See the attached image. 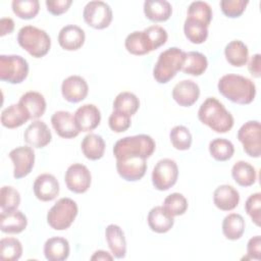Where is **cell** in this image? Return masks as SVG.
Wrapping results in <instances>:
<instances>
[{
    "mask_svg": "<svg viewBox=\"0 0 261 261\" xmlns=\"http://www.w3.org/2000/svg\"><path fill=\"white\" fill-rule=\"evenodd\" d=\"M187 15V18L200 22L208 28L212 19V9L207 2L194 1L189 5Z\"/></svg>",
    "mask_w": 261,
    "mask_h": 261,
    "instance_id": "e575fe53",
    "label": "cell"
},
{
    "mask_svg": "<svg viewBox=\"0 0 261 261\" xmlns=\"http://www.w3.org/2000/svg\"><path fill=\"white\" fill-rule=\"evenodd\" d=\"M29 74V63L20 55H0V80L20 84Z\"/></svg>",
    "mask_w": 261,
    "mask_h": 261,
    "instance_id": "52a82bcc",
    "label": "cell"
},
{
    "mask_svg": "<svg viewBox=\"0 0 261 261\" xmlns=\"http://www.w3.org/2000/svg\"><path fill=\"white\" fill-rule=\"evenodd\" d=\"M83 16L88 25L96 30H103L112 21V9L106 2L94 0L86 4Z\"/></svg>",
    "mask_w": 261,
    "mask_h": 261,
    "instance_id": "30bf717a",
    "label": "cell"
},
{
    "mask_svg": "<svg viewBox=\"0 0 261 261\" xmlns=\"http://www.w3.org/2000/svg\"><path fill=\"white\" fill-rule=\"evenodd\" d=\"M28 225L27 216L19 210L1 211L0 229L5 233H19L25 229Z\"/></svg>",
    "mask_w": 261,
    "mask_h": 261,
    "instance_id": "cb8c5ba5",
    "label": "cell"
},
{
    "mask_svg": "<svg viewBox=\"0 0 261 261\" xmlns=\"http://www.w3.org/2000/svg\"><path fill=\"white\" fill-rule=\"evenodd\" d=\"M209 153L217 161H226L234 153L232 143L223 138H216L209 143Z\"/></svg>",
    "mask_w": 261,
    "mask_h": 261,
    "instance_id": "8d00e7d4",
    "label": "cell"
},
{
    "mask_svg": "<svg viewBox=\"0 0 261 261\" xmlns=\"http://www.w3.org/2000/svg\"><path fill=\"white\" fill-rule=\"evenodd\" d=\"M29 119L28 112L19 103L9 105L1 113V123L7 128L19 127Z\"/></svg>",
    "mask_w": 261,
    "mask_h": 261,
    "instance_id": "83f0119b",
    "label": "cell"
},
{
    "mask_svg": "<svg viewBox=\"0 0 261 261\" xmlns=\"http://www.w3.org/2000/svg\"><path fill=\"white\" fill-rule=\"evenodd\" d=\"M140 107L139 98L130 92L119 93L113 101V110L123 112L129 116L134 115Z\"/></svg>",
    "mask_w": 261,
    "mask_h": 261,
    "instance_id": "d590c367",
    "label": "cell"
},
{
    "mask_svg": "<svg viewBox=\"0 0 261 261\" xmlns=\"http://www.w3.org/2000/svg\"><path fill=\"white\" fill-rule=\"evenodd\" d=\"M24 142L33 148H44L52 140L51 132L48 125L42 120L33 121L24 130Z\"/></svg>",
    "mask_w": 261,
    "mask_h": 261,
    "instance_id": "e0dca14e",
    "label": "cell"
},
{
    "mask_svg": "<svg viewBox=\"0 0 261 261\" xmlns=\"http://www.w3.org/2000/svg\"><path fill=\"white\" fill-rule=\"evenodd\" d=\"M20 204V195L17 190L10 186H3L0 191L1 211H13Z\"/></svg>",
    "mask_w": 261,
    "mask_h": 261,
    "instance_id": "7bdbcfd3",
    "label": "cell"
},
{
    "mask_svg": "<svg viewBox=\"0 0 261 261\" xmlns=\"http://www.w3.org/2000/svg\"><path fill=\"white\" fill-rule=\"evenodd\" d=\"M171 145L179 151L189 150L192 145V135L185 125H175L169 133Z\"/></svg>",
    "mask_w": 261,
    "mask_h": 261,
    "instance_id": "60d3db41",
    "label": "cell"
},
{
    "mask_svg": "<svg viewBox=\"0 0 261 261\" xmlns=\"http://www.w3.org/2000/svg\"><path fill=\"white\" fill-rule=\"evenodd\" d=\"M82 152L90 160L101 159L105 152V142L100 135L88 134L81 144Z\"/></svg>",
    "mask_w": 261,
    "mask_h": 261,
    "instance_id": "f546056e",
    "label": "cell"
},
{
    "mask_svg": "<svg viewBox=\"0 0 261 261\" xmlns=\"http://www.w3.org/2000/svg\"><path fill=\"white\" fill-rule=\"evenodd\" d=\"M200 96V88L199 86L191 81L184 80L178 82L172 90V98L173 100L182 107H190L197 102Z\"/></svg>",
    "mask_w": 261,
    "mask_h": 261,
    "instance_id": "d6986e66",
    "label": "cell"
},
{
    "mask_svg": "<svg viewBox=\"0 0 261 261\" xmlns=\"http://www.w3.org/2000/svg\"><path fill=\"white\" fill-rule=\"evenodd\" d=\"M108 124L111 130L114 133L125 132L130 126V116L123 112L113 110L109 116Z\"/></svg>",
    "mask_w": 261,
    "mask_h": 261,
    "instance_id": "7dc6e473",
    "label": "cell"
},
{
    "mask_svg": "<svg viewBox=\"0 0 261 261\" xmlns=\"http://www.w3.org/2000/svg\"><path fill=\"white\" fill-rule=\"evenodd\" d=\"M186 52L177 47H170L161 52L153 68V76L158 84H167L177 71L181 70Z\"/></svg>",
    "mask_w": 261,
    "mask_h": 261,
    "instance_id": "277c9868",
    "label": "cell"
},
{
    "mask_svg": "<svg viewBox=\"0 0 261 261\" xmlns=\"http://www.w3.org/2000/svg\"><path fill=\"white\" fill-rule=\"evenodd\" d=\"M240 202L239 192L230 185H221L213 193L214 205L222 211L233 210Z\"/></svg>",
    "mask_w": 261,
    "mask_h": 261,
    "instance_id": "44dd1931",
    "label": "cell"
},
{
    "mask_svg": "<svg viewBox=\"0 0 261 261\" xmlns=\"http://www.w3.org/2000/svg\"><path fill=\"white\" fill-rule=\"evenodd\" d=\"M231 175L234 181L241 187H250L255 184L257 173L255 167L247 161H237L231 168Z\"/></svg>",
    "mask_w": 261,
    "mask_h": 261,
    "instance_id": "4dcf8cb0",
    "label": "cell"
},
{
    "mask_svg": "<svg viewBox=\"0 0 261 261\" xmlns=\"http://www.w3.org/2000/svg\"><path fill=\"white\" fill-rule=\"evenodd\" d=\"M246 259H261V238L255 236L251 238L247 244V257Z\"/></svg>",
    "mask_w": 261,
    "mask_h": 261,
    "instance_id": "681fc988",
    "label": "cell"
},
{
    "mask_svg": "<svg viewBox=\"0 0 261 261\" xmlns=\"http://www.w3.org/2000/svg\"><path fill=\"white\" fill-rule=\"evenodd\" d=\"M125 49L133 55H145L152 51L149 40L144 31H135L126 36Z\"/></svg>",
    "mask_w": 261,
    "mask_h": 261,
    "instance_id": "d6a6232c",
    "label": "cell"
},
{
    "mask_svg": "<svg viewBox=\"0 0 261 261\" xmlns=\"http://www.w3.org/2000/svg\"><path fill=\"white\" fill-rule=\"evenodd\" d=\"M155 141L149 135H136L118 140L113 147V155L116 160L127 157H140L147 159L155 151Z\"/></svg>",
    "mask_w": 261,
    "mask_h": 261,
    "instance_id": "3957f363",
    "label": "cell"
},
{
    "mask_svg": "<svg viewBox=\"0 0 261 261\" xmlns=\"http://www.w3.org/2000/svg\"><path fill=\"white\" fill-rule=\"evenodd\" d=\"M71 0H46L47 10L53 15H60L66 12L71 5Z\"/></svg>",
    "mask_w": 261,
    "mask_h": 261,
    "instance_id": "c3c4849f",
    "label": "cell"
},
{
    "mask_svg": "<svg viewBox=\"0 0 261 261\" xmlns=\"http://www.w3.org/2000/svg\"><path fill=\"white\" fill-rule=\"evenodd\" d=\"M144 32L149 40L152 51L156 50L159 47H161L162 45H164L168 38L166 30L160 25H156V24L150 25V27L146 28L144 30Z\"/></svg>",
    "mask_w": 261,
    "mask_h": 261,
    "instance_id": "ee69618b",
    "label": "cell"
},
{
    "mask_svg": "<svg viewBox=\"0 0 261 261\" xmlns=\"http://www.w3.org/2000/svg\"><path fill=\"white\" fill-rule=\"evenodd\" d=\"M89 87L86 80L80 75H70L61 84V94L70 103H77L86 99Z\"/></svg>",
    "mask_w": 261,
    "mask_h": 261,
    "instance_id": "5bb4252c",
    "label": "cell"
},
{
    "mask_svg": "<svg viewBox=\"0 0 261 261\" xmlns=\"http://www.w3.org/2000/svg\"><path fill=\"white\" fill-rule=\"evenodd\" d=\"M14 30V21L10 17H2L0 20V36L11 34Z\"/></svg>",
    "mask_w": 261,
    "mask_h": 261,
    "instance_id": "816d5d0a",
    "label": "cell"
},
{
    "mask_svg": "<svg viewBox=\"0 0 261 261\" xmlns=\"http://www.w3.org/2000/svg\"><path fill=\"white\" fill-rule=\"evenodd\" d=\"M51 123L56 134L63 139H72L81 133L77 128L73 115L65 110H59L51 116Z\"/></svg>",
    "mask_w": 261,
    "mask_h": 261,
    "instance_id": "ac0fdd59",
    "label": "cell"
},
{
    "mask_svg": "<svg viewBox=\"0 0 261 261\" xmlns=\"http://www.w3.org/2000/svg\"><path fill=\"white\" fill-rule=\"evenodd\" d=\"M116 170L118 174L127 181L141 179L147 170L146 159L140 157H127L116 160Z\"/></svg>",
    "mask_w": 261,
    "mask_h": 261,
    "instance_id": "4fadbf2b",
    "label": "cell"
},
{
    "mask_svg": "<svg viewBox=\"0 0 261 261\" xmlns=\"http://www.w3.org/2000/svg\"><path fill=\"white\" fill-rule=\"evenodd\" d=\"M207 66L208 60L204 54L197 51H190L186 52L181 71L193 76H199L205 72Z\"/></svg>",
    "mask_w": 261,
    "mask_h": 261,
    "instance_id": "1f68e13d",
    "label": "cell"
},
{
    "mask_svg": "<svg viewBox=\"0 0 261 261\" xmlns=\"http://www.w3.org/2000/svg\"><path fill=\"white\" fill-rule=\"evenodd\" d=\"M184 33L186 38L193 44H202L208 38V28L190 18L185 20Z\"/></svg>",
    "mask_w": 261,
    "mask_h": 261,
    "instance_id": "74e56055",
    "label": "cell"
},
{
    "mask_svg": "<svg viewBox=\"0 0 261 261\" xmlns=\"http://www.w3.org/2000/svg\"><path fill=\"white\" fill-rule=\"evenodd\" d=\"M17 43L35 58L45 56L51 47L50 36L44 30L34 25H24L18 31Z\"/></svg>",
    "mask_w": 261,
    "mask_h": 261,
    "instance_id": "5b68a950",
    "label": "cell"
},
{
    "mask_svg": "<svg viewBox=\"0 0 261 261\" xmlns=\"http://www.w3.org/2000/svg\"><path fill=\"white\" fill-rule=\"evenodd\" d=\"M18 103L25 109L30 119L40 118L46 110V100L44 96L35 91H29L21 95Z\"/></svg>",
    "mask_w": 261,
    "mask_h": 261,
    "instance_id": "d4e9b609",
    "label": "cell"
},
{
    "mask_svg": "<svg viewBox=\"0 0 261 261\" xmlns=\"http://www.w3.org/2000/svg\"><path fill=\"white\" fill-rule=\"evenodd\" d=\"M238 139L243 145L245 153L253 158L261 155V126L258 120L245 122L238 130Z\"/></svg>",
    "mask_w": 261,
    "mask_h": 261,
    "instance_id": "ba28073f",
    "label": "cell"
},
{
    "mask_svg": "<svg viewBox=\"0 0 261 261\" xmlns=\"http://www.w3.org/2000/svg\"><path fill=\"white\" fill-rule=\"evenodd\" d=\"M162 206L171 216L174 217L185 214L188 209V201L182 194L172 193L164 199Z\"/></svg>",
    "mask_w": 261,
    "mask_h": 261,
    "instance_id": "b9f144b4",
    "label": "cell"
},
{
    "mask_svg": "<svg viewBox=\"0 0 261 261\" xmlns=\"http://www.w3.org/2000/svg\"><path fill=\"white\" fill-rule=\"evenodd\" d=\"M245 209L247 214L251 217L252 221L257 225L260 226L261 221V194L254 193L247 199L245 203Z\"/></svg>",
    "mask_w": 261,
    "mask_h": 261,
    "instance_id": "bcb514c9",
    "label": "cell"
},
{
    "mask_svg": "<svg viewBox=\"0 0 261 261\" xmlns=\"http://www.w3.org/2000/svg\"><path fill=\"white\" fill-rule=\"evenodd\" d=\"M86 35L82 28L75 24L63 27L58 34V43L66 51L79 50L85 43Z\"/></svg>",
    "mask_w": 261,
    "mask_h": 261,
    "instance_id": "ffe728a7",
    "label": "cell"
},
{
    "mask_svg": "<svg viewBox=\"0 0 261 261\" xmlns=\"http://www.w3.org/2000/svg\"><path fill=\"white\" fill-rule=\"evenodd\" d=\"M73 118L80 132H91L100 124L101 112L94 104H84L76 109Z\"/></svg>",
    "mask_w": 261,
    "mask_h": 261,
    "instance_id": "2e32d148",
    "label": "cell"
},
{
    "mask_svg": "<svg viewBox=\"0 0 261 261\" xmlns=\"http://www.w3.org/2000/svg\"><path fill=\"white\" fill-rule=\"evenodd\" d=\"M177 164L170 158L159 160L152 171V184L158 191H167L173 187L177 180Z\"/></svg>",
    "mask_w": 261,
    "mask_h": 261,
    "instance_id": "9c48e42d",
    "label": "cell"
},
{
    "mask_svg": "<svg viewBox=\"0 0 261 261\" xmlns=\"http://www.w3.org/2000/svg\"><path fill=\"white\" fill-rule=\"evenodd\" d=\"M77 204L70 198L59 199L48 211L47 222L55 230L67 229L77 215Z\"/></svg>",
    "mask_w": 261,
    "mask_h": 261,
    "instance_id": "8992f818",
    "label": "cell"
},
{
    "mask_svg": "<svg viewBox=\"0 0 261 261\" xmlns=\"http://www.w3.org/2000/svg\"><path fill=\"white\" fill-rule=\"evenodd\" d=\"M260 64H261V55L259 53L254 54L251 57V59L248 63V69L254 77L259 79L261 76V66H260Z\"/></svg>",
    "mask_w": 261,
    "mask_h": 261,
    "instance_id": "f907efd6",
    "label": "cell"
},
{
    "mask_svg": "<svg viewBox=\"0 0 261 261\" xmlns=\"http://www.w3.org/2000/svg\"><path fill=\"white\" fill-rule=\"evenodd\" d=\"M64 180L70 192L83 194L89 190L92 181V175L86 165L82 163H73L66 169Z\"/></svg>",
    "mask_w": 261,
    "mask_h": 261,
    "instance_id": "8fae6325",
    "label": "cell"
},
{
    "mask_svg": "<svg viewBox=\"0 0 261 261\" xmlns=\"http://www.w3.org/2000/svg\"><path fill=\"white\" fill-rule=\"evenodd\" d=\"M245 226V220L241 214L230 213L222 221V232L227 240L237 241L243 237Z\"/></svg>",
    "mask_w": 261,
    "mask_h": 261,
    "instance_id": "836d02e7",
    "label": "cell"
},
{
    "mask_svg": "<svg viewBox=\"0 0 261 261\" xmlns=\"http://www.w3.org/2000/svg\"><path fill=\"white\" fill-rule=\"evenodd\" d=\"M113 255H110L108 252L104 251V250H98L96 251L92 257H91V260L94 261V260H113Z\"/></svg>",
    "mask_w": 261,
    "mask_h": 261,
    "instance_id": "f5cc1de1",
    "label": "cell"
},
{
    "mask_svg": "<svg viewBox=\"0 0 261 261\" xmlns=\"http://www.w3.org/2000/svg\"><path fill=\"white\" fill-rule=\"evenodd\" d=\"M33 190L37 199L43 202H49L58 196L59 182L53 174L42 173L36 177Z\"/></svg>",
    "mask_w": 261,
    "mask_h": 261,
    "instance_id": "9a60e30c",
    "label": "cell"
},
{
    "mask_svg": "<svg viewBox=\"0 0 261 261\" xmlns=\"http://www.w3.org/2000/svg\"><path fill=\"white\" fill-rule=\"evenodd\" d=\"M148 225L151 230L157 233H164L171 229L174 224L173 216H171L163 206L153 207L148 213Z\"/></svg>",
    "mask_w": 261,
    "mask_h": 261,
    "instance_id": "603a6c76",
    "label": "cell"
},
{
    "mask_svg": "<svg viewBox=\"0 0 261 261\" xmlns=\"http://www.w3.org/2000/svg\"><path fill=\"white\" fill-rule=\"evenodd\" d=\"M8 156L13 163L14 178H22L32 171L35 164V152L32 147H16L9 152Z\"/></svg>",
    "mask_w": 261,
    "mask_h": 261,
    "instance_id": "7c38bea8",
    "label": "cell"
},
{
    "mask_svg": "<svg viewBox=\"0 0 261 261\" xmlns=\"http://www.w3.org/2000/svg\"><path fill=\"white\" fill-rule=\"evenodd\" d=\"M13 13L21 19H32L39 13L38 0H13L11 3Z\"/></svg>",
    "mask_w": 261,
    "mask_h": 261,
    "instance_id": "ab89813d",
    "label": "cell"
},
{
    "mask_svg": "<svg viewBox=\"0 0 261 261\" xmlns=\"http://www.w3.org/2000/svg\"><path fill=\"white\" fill-rule=\"evenodd\" d=\"M22 255L21 243L15 238H3L0 241V259L16 261Z\"/></svg>",
    "mask_w": 261,
    "mask_h": 261,
    "instance_id": "f35d334b",
    "label": "cell"
},
{
    "mask_svg": "<svg viewBox=\"0 0 261 261\" xmlns=\"http://www.w3.org/2000/svg\"><path fill=\"white\" fill-rule=\"evenodd\" d=\"M70 252L69 243L61 237H52L44 244V255L49 261H64Z\"/></svg>",
    "mask_w": 261,
    "mask_h": 261,
    "instance_id": "484cf974",
    "label": "cell"
},
{
    "mask_svg": "<svg viewBox=\"0 0 261 261\" xmlns=\"http://www.w3.org/2000/svg\"><path fill=\"white\" fill-rule=\"evenodd\" d=\"M146 17L155 22L166 21L172 13V6L166 0H146L144 2Z\"/></svg>",
    "mask_w": 261,
    "mask_h": 261,
    "instance_id": "4316f807",
    "label": "cell"
},
{
    "mask_svg": "<svg viewBox=\"0 0 261 261\" xmlns=\"http://www.w3.org/2000/svg\"><path fill=\"white\" fill-rule=\"evenodd\" d=\"M199 120L218 134H224L233 126V117L224 105L214 97L207 98L198 110Z\"/></svg>",
    "mask_w": 261,
    "mask_h": 261,
    "instance_id": "7a4b0ae2",
    "label": "cell"
},
{
    "mask_svg": "<svg viewBox=\"0 0 261 261\" xmlns=\"http://www.w3.org/2000/svg\"><path fill=\"white\" fill-rule=\"evenodd\" d=\"M105 238L114 258L122 259L126 255V241L122 228L116 224H109L105 228Z\"/></svg>",
    "mask_w": 261,
    "mask_h": 261,
    "instance_id": "7402d4cb",
    "label": "cell"
},
{
    "mask_svg": "<svg viewBox=\"0 0 261 261\" xmlns=\"http://www.w3.org/2000/svg\"><path fill=\"white\" fill-rule=\"evenodd\" d=\"M226 61L236 67L244 66L249 59V49L245 43L240 40L229 42L224 48Z\"/></svg>",
    "mask_w": 261,
    "mask_h": 261,
    "instance_id": "f1b7e54d",
    "label": "cell"
},
{
    "mask_svg": "<svg viewBox=\"0 0 261 261\" xmlns=\"http://www.w3.org/2000/svg\"><path fill=\"white\" fill-rule=\"evenodd\" d=\"M218 92L229 101L246 105L250 104L256 96V86L248 77L228 73L221 76L217 84Z\"/></svg>",
    "mask_w": 261,
    "mask_h": 261,
    "instance_id": "6da1fadb",
    "label": "cell"
},
{
    "mask_svg": "<svg viewBox=\"0 0 261 261\" xmlns=\"http://www.w3.org/2000/svg\"><path fill=\"white\" fill-rule=\"evenodd\" d=\"M249 1L247 0H221L220 1V8L224 15L230 18H236L241 16Z\"/></svg>",
    "mask_w": 261,
    "mask_h": 261,
    "instance_id": "f6af8a7d",
    "label": "cell"
}]
</instances>
